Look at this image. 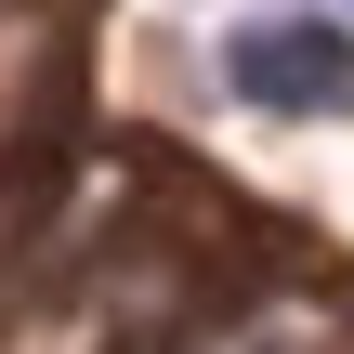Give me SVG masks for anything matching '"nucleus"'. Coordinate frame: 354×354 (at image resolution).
Here are the masks:
<instances>
[{
	"instance_id": "f257e3e1",
	"label": "nucleus",
	"mask_w": 354,
	"mask_h": 354,
	"mask_svg": "<svg viewBox=\"0 0 354 354\" xmlns=\"http://www.w3.org/2000/svg\"><path fill=\"white\" fill-rule=\"evenodd\" d=\"M223 92L263 105V118H354V26L342 13H236Z\"/></svg>"
}]
</instances>
